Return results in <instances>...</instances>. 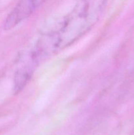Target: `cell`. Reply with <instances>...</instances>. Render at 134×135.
Returning <instances> with one entry per match:
<instances>
[{"instance_id": "1", "label": "cell", "mask_w": 134, "mask_h": 135, "mask_svg": "<svg viewBox=\"0 0 134 135\" xmlns=\"http://www.w3.org/2000/svg\"><path fill=\"white\" fill-rule=\"evenodd\" d=\"M108 0H78L59 27L42 38L38 47L45 57L68 47L89 32L102 15Z\"/></svg>"}, {"instance_id": "2", "label": "cell", "mask_w": 134, "mask_h": 135, "mask_svg": "<svg viewBox=\"0 0 134 135\" xmlns=\"http://www.w3.org/2000/svg\"><path fill=\"white\" fill-rule=\"evenodd\" d=\"M29 1H30V3H31V4L32 5L34 9L36 10L40 5H42L43 3H44L46 1H47V0H29Z\"/></svg>"}]
</instances>
